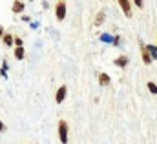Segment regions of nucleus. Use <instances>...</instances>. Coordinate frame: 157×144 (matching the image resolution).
Here are the masks:
<instances>
[{
    "mask_svg": "<svg viewBox=\"0 0 157 144\" xmlns=\"http://www.w3.org/2000/svg\"><path fill=\"white\" fill-rule=\"evenodd\" d=\"M2 38H4V44H6V46H13V35H7V33H6Z\"/></svg>",
    "mask_w": 157,
    "mask_h": 144,
    "instance_id": "nucleus-12",
    "label": "nucleus"
},
{
    "mask_svg": "<svg viewBox=\"0 0 157 144\" xmlns=\"http://www.w3.org/2000/svg\"><path fill=\"white\" fill-rule=\"evenodd\" d=\"M119 6H121V9L124 11V15H126L128 18H132V4H130L128 0H119Z\"/></svg>",
    "mask_w": 157,
    "mask_h": 144,
    "instance_id": "nucleus-4",
    "label": "nucleus"
},
{
    "mask_svg": "<svg viewBox=\"0 0 157 144\" xmlns=\"http://www.w3.org/2000/svg\"><path fill=\"white\" fill-rule=\"evenodd\" d=\"M66 95H68V88H66V86H60V88H59V91H57L55 102H57V104H62V102H64V99H66Z\"/></svg>",
    "mask_w": 157,
    "mask_h": 144,
    "instance_id": "nucleus-3",
    "label": "nucleus"
},
{
    "mask_svg": "<svg viewBox=\"0 0 157 144\" xmlns=\"http://www.w3.org/2000/svg\"><path fill=\"white\" fill-rule=\"evenodd\" d=\"M24 11V2H15L13 4V13H22Z\"/></svg>",
    "mask_w": 157,
    "mask_h": 144,
    "instance_id": "nucleus-10",
    "label": "nucleus"
},
{
    "mask_svg": "<svg viewBox=\"0 0 157 144\" xmlns=\"http://www.w3.org/2000/svg\"><path fill=\"white\" fill-rule=\"evenodd\" d=\"M15 59L17 60H22L24 59V47H17L15 49Z\"/></svg>",
    "mask_w": 157,
    "mask_h": 144,
    "instance_id": "nucleus-11",
    "label": "nucleus"
},
{
    "mask_svg": "<svg viewBox=\"0 0 157 144\" xmlns=\"http://www.w3.org/2000/svg\"><path fill=\"white\" fill-rule=\"evenodd\" d=\"M59 139L62 144H68V122L66 120L59 122Z\"/></svg>",
    "mask_w": 157,
    "mask_h": 144,
    "instance_id": "nucleus-1",
    "label": "nucleus"
},
{
    "mask_svg": "<svg viewBox=\"0 0 157 144\" xmlns=\"http://www.w3.org/2000/svg\"><path fill=\"white\" fill-rule=\"evenodd\" d=\"M128 62H130V60H128V57H117V59L113 60V64H115L117 68H126V66H128Z\"/></svg>",
    "mask_w": 157,
    "mask_h": 144,
    "instance_id": "nucleus-5",
    "label": "nucleus"
},
{
    "mask_svg": "<svg viewBox=\"0 0 157 144\" xmlns=\"http://www.w3.org/2000/svg\"><path fill=\"white\" fill-rule=\"evenodd\" d=\"M0 131H6V126H4V122L0 120Z\"/></svg>",
    "mask_w": 157,
    "mask_h": 144,
    "instance_id": "nucleus-16",
    "label": "nucleus"
},
{
    "mask_svg": "<svg viewBox=\"0 0 157 144\" xmlns=\"http://www.w3.org/2000/svg\"><path fill=\"white\" fill-rule=\"evenodd\" d=\"M64 17H66V2H59L57 4V20L62 22Z\"/></svg>",
    "mask_w": 157,
    "mask_h": 144,
    "instance_id": "nucleus-2",
    "label": "nucleus"
},
{
    "mask_svg": "<svg viewBox=\"0 0 157 144\" xmlns=\"http://www.w3.org/2000/svg\"><path fill=\"white\" fill-rule=\"evenodd\" d=\"M99 82H101V86H108L110 84V75L108 73H99Z\"/></svg>",
    "mask_w": 157,
    "mask_h": 144,
    "instance_id": "nucleus-8",
    "label": "nucleus"
},
{
    "mask_svg": "<svg viewBox=\"0 0 157 144\" xmlns=\"http://www.w3.org/2000/svg\"><path fill=\"white\" fill-rule=\"evenodd\" d=\"M144 47H146V51H148L150 59H152V60H157V47H155V46H152V44H150V46H144Z\"/></svg>",
    "mask_w": 157,
    "mask_h": 144,
    "instance_id": "nucleus-6",
    "label": "nucleus"
},
{
    "mask_svg": "<svg viewBox=\"0 0 157 144\" xmlns=\"http://www.w3.org/2000/svg\"><path fill=\"white\" fill-rule=\"evenodd\" d=\"M101 40H102V42H108V44H110V42H113V36L108 35V33H104V35H101Z\"/></svg>",
    "mask_w": 157,
    "mask_h": 144,
    "instance_id": "nucleus-13",
    "label": "nucleus"
},
{
    "mask_svg": "<svg viewBox=\"0 0 157 144\" xmlns=\"http://www.w3.org/2000/svg\"><path fill=\"white\" fill-rule=\"evenodd\" d=\"M148 89H150L152 93H155V95H157V84H155V82H148Z\"/></svg>",
    "mask_w": 157,
    "mask_h": 144,
    "instance_id": "nucleus-14",
    "label": "nucleus"
},
{
    "mask_svg": "<svg viewBox=\"0 0 157 144\" xmlns=\"http://www.w3.org/2000/svg\"><path fill=\"white\" fill-rule=\"evenodd\" d=\"M104 18H106V13L101 9V11L97 13V18H95V26H102V24H104Z\"/></svg>",
    "mask_w": 157,
    "mask_h": 144,
    "instance_id": "nucleus-7",
    "label": "nucleus"
},
{
    "mask_svg": "<svg viewBox=\"0 0 157 144\" xmlns=\"http://www.w3.org/2000/svg\"><path fill=\"white\" fill-rule=\"evenodd\" d=\"M133 4H135V6H137L139 9H143V7H144V2H143V0H135Z\"/></svg>",
    "mask_w": 157,
    "mask_h": 144,
    "instance_id": "nucleus-15",
    "label": "nucleus"
},
{
    "mask_svg": "<svg viewBox=\"0 0 157 144\" xmlns=\"http://www.w3.org/2000/svg\"><path fill=\"white\" fill-rule=\"evenodd\" d=\"M0 35L4 36V29H2V26H0Z\"/></svg>",
    "mask_w": 157,
    "mask_h": 144,
    "instance_id": "nucleus-17",
    "label": "nucleus"
},
{
    "mask_svg": "<svg viewBox=\"0 0 157 144\" xmlns=\"http://www.w3.org/2000/svg\"><path fill=\"white\" fill-rule=\"evenodd\" d=\"M141 47H143V62L148 66V64H152V59H150V55H148V51H146V47H144V44H141Z\"/></svg>",
    "mask_w": 157,
    "mask_h": 144,
    "instance_id": "nucleus-9",
    "label": "nucleus"
}]
</instances>
